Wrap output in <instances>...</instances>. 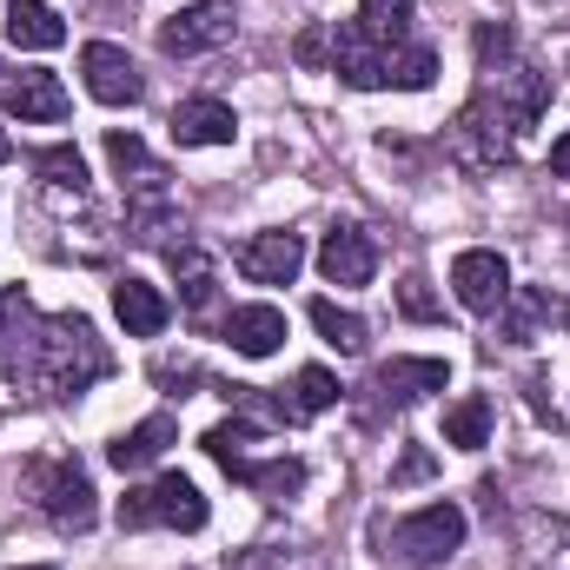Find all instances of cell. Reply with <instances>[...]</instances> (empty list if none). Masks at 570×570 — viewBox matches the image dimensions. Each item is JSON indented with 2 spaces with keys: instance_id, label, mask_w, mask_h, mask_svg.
Here are the masks:
<instances>
[{
  "instance_id": "6da1fadb",
  "label": "cell",
  "mask_w": 570,
  "mask_h": 570,
  "mask_svg": "<svg viewBox=\"0 0 570 570\" xmlns=\"http://www.w3.org/2000/svg\"><path fill=\"white\" fill-rule=\"evenodd\" d=\"M551 107V80L524 60H504V67H478V94L464 100V114L451 120L444 134V153L458 173L484 179L498 166L518 159V146L531 140V127L544 120Z\"/></svg>"
},
{
  "instance_id": "7a4b0ae2",
  "label": "cell",
  "mask_w": 570,
  "mask_h": 570,
  "mask_svg": "<svg viewBox=\"0 0 570 570\" xmlns=\"http://www.w3.org/2000/svg\"><path fill=\"white\" fill-rule=\"evenodd\" d=\"M27 325H33L27 358H7V379H13V385H27V392H40V399H80L87 385H100V379L114 372L100 332H94L80 312H53V318H33V312H27Z\"/></svg>"
},
{
  "instance_id": "3957f363",
  "label": "cell",
  "mask_w": 570,
  "mask_h": 570,
  "mask_svg": "<svg viewBox=\"0 0 570 570\" xmlns=\"http://www.w3.org/2000/svg\"><path fill=\"white\" fill-rule=\"evenodd\" d=\"M253 444H259V419H233V425H213L206 431V458L226 471V478H239L253 498H266V504H285V498H298L305 491V464L298 458H253Z\"/></svg>"
},
{
  "instance_id": "277c9868",
  "label": "cell",
  "mask_w": 570,
  "mask_h": 570,
  "mask_svg": "<svg viewBox=\"0 0 570 570\" xmlns=\"http://www.w3.org/2000/svg\"><path fill=\"white\" fill-rule=\"evenodd\" d=\"M199 524H206V498L179 471H159L153 484H134L120 498V531H199Z\"/></svg>"
},
{
  "instance_id": "5b68a950",
  "label": "cell",
  "mask_w": 570,
  "mask_h": 570,
  "mask_svg": "<svg viewBox=\"0 0 570 570\" xmlns=\"http://www.w3.org/2000/svg\"><path fill=\"white\" fill-rule=\"evenodd\" d=\"M27 498L40 504V518L53 531H94L100 504H94V478L73 464V458H40L27 464Z\"/></svg>"
},
{
  "instance_id": "8992f818",
  "label": "cell",
  "mask_w": 570,
  "mask_h": 570,
  "mask_svg": "<svg viewBox=\"0 0 570 570\" xmlns=\"http://www.w3.org/2000/svg\"><path fill=\"white\" fill-rule=\"evenodd\" d=\"M458 544H464V511L458 504H425V511H412L385 531V558H399V564H444Z\"/></svg>"
},
{
  "instance_id": "52a82bcc",
  "label": "cell",
  "mask_w": 570,
  "mask_h": 570,
  "mask_svg": "<svg viewBox=\"0 0 570 570\" xmlns=\"http://www.w3.org/2000/svg\"><path fill=\"white\" fill-rule=\"evenodd\" d=\"M233 27H239L233 0H193V7H179V13L159 27V53H173V60L213 53V47H226V40H233Z\"/></svg>"
},
{
  "instance_id": "ba28073f",
  "label": "cell",
  "mask_w": 570,
  "mask_h": 570,
  "mask_svg": "<svg viewBox=\"0 0 570 570\" xmlns=\"http://www.w3.org/2000/svg\"><path fill=\"white\" fill-rule=\"evenodd\" d=\"M80 73H87V94H94L100 107H140L146 80H140V67H134L127 47H114V40H87V47H80Z\"/></svg>"
},
{
  "instance_id": "9c48e42d",
  "label": "cell",
  "mask_w": 570,
  "mask_h": 570,
  "mask_svg": "<svg viewBox=\"0 0 570 570\" xmlns=\"http://www.w3.org/2000/svg\"><path fill=\"white\" fill-rule=\"evenodd\" d=\"M173 233H186V213H179V199H173V186L166 179H146V186H127V239L134 246H179Z\"/></svg>"
},
{
  "instance_id": "30bf717a",
  "label": "cell",
  "mask_w": 570,
  "mask_h": 570,
  "mask_svg": "<svg viewBox=\"0 0 570 570\" xmlns=\"http://www.w3.org/2000/svg\"><path fill=\"white\" fill-rule=\"evenodd\" d=\"M451 292H458L464 312H498V305L511 298V266H504V253H484V246L458 253V259H451Z\"/></svg>"
},
{
  "instance_id": "8fae6325",
  "label": "cell",
  "mask_w": 570,
  "mask_h": 570,
  "mask_svg": "<svg viewBox=\"0 0 570 570\" xmlns=\"http://www.w3.org/2000/svg\"><path fill=\"white\" fill-rule=\"evenodd\" d=\"M233 266H239L253 285H292V279H298V266H305V239H298V233H285V226L253 233V239L233 253Z\"/></svg>"
},
{
  "instance_id": "7c38bea8",
  "label": "cell",
  "mask_w": 570,
  "mask_h": 570,
  "mask_svg": "<svg viewBox=\"0 0 570 570\" xmlns=\"http://www.w3.org/2000/svg\"><path fill=\"white\" fill-rule=\"evenodd\" d=\"M318 273H325V285H372V273H379L372 233L365 226H332L325 246H318Z\"/></svg>"
},
{
  "instance_id": "4fadbf2b",
  "label": "cell",
  "mask_w": 570,
  "mask_h": 570,
  "mask_svg": "<svg viewBox=\"0 0 570 570\" xmlns=\"http://www.w3.org/2000/svg\"><path fill=\"white\" fill-rule=\"evenodd\" d=\"M0 100H7V114H13V120H33V127L67 120V87H60V73H47V67H33V73L7 80V87H0Z\"/></svg>"
},
{
  "instance_id": "5bb4252c",
  "label": "cell",
  "mask_w": 570,
  "mask_h": 570,
  "mask_svg": "<svg viewBox=\"0 0 570 570\" xmlns=\"http://www.w3.org/2000/svg\"><path fill=\"white\" fill-rule=\"evenodd\" d=\"M518 570H570V518H518Z\"/></svg>"
},
{
  "instance_id": "9a60e30c",
  "label": "cell",
  "mask_w": 570,
  "mask_h": 570,
  "mask_svg": "<svg viewBox=\"0 0 570 570\" xmlns=\"http://www.w3.org/2000/svg\"><path fill=\"white\" fill-rule=\"evenodd\" d=\"M444 385H451L444 358H385L379 365V399H392V405H419V399L444 392Z\"/></svg>"
},
{
  "instance_id": "2e32d148",
  "label": "cell",
  "mask_w": 570,
  "mask_h": 570,
  "mask_svg": "<svg viewBox=\"0 0 570 570\" xmlns=\"http://www.w3.org/2000/svg\"><path fill=\"white\" fill-rule=\"evenodd\" d=\"M226 345H233L239 358H273V352L285 345V312L279 305H233Z\"/></svg>"
},
{
  "instance_id": "e0dca14e",
  "label": "cell",
  "mask_w": 570,
  "mask_h": 570,
  "mask_svg": "<svg viewBox=\"0 0 570 570\" xmlns=\"http://www.w3.org/2000/svg\"><path fill=\"white\" fill-rule=\"evenodd\" d=\"M332 73H338L345 87H358V94H379V87H385V53L345 20V27L332 33Z\"/></svg>"
},
{
  "instance_id": "ac0fdd59",
  "label": "cell",
  "mask_w": 570,
  "mask_h": 570,
  "mask_svg": "<svg viewBox=\"0 0 570 570\" xmlns=\"http://www.w3.org/2000/svg\"><path fill=\"white\" fill-rule=\"evenodd\" d=\"M239 120L226 100H179L173 107V140L179 146H233Z\"/></svg>"
},
{
  "instance_id": "d6986e66",
  "label": "cell",
  "mask_w": 570,
  "mask_h": 570,
  "mask_svg": "<svg viewBox=\"0 0 570 570\" xmlns=\"http://www.w3.org/2000/svg\"><path fill=\"white\" fill-rule=\"evenodd\" d=\"M7 40L27 47V53H53L67 40V20L47 0H7Z\"/></svg>"
},
{
  "instance_id": "ffe728a7",
  "label": "cell",
  "mask_w": 570,
  "mask_h": 570,
  "mask_svg": "<svg viewBox=\"0 0 570 570\" xmlns=\"http://www.w3.org/2000/svg\"><path fill=\"white\" fill-rule=\"evenodd\" d=\"M114 312H120V325L134 332V338H159L166 332V318H173V305H166V292L146 279H120L114 285Z\"/></svg>"
},
{
  "instance_id": "44dd1931",
  "label": "cell",
  "mask_w": 570,
  "mask_h": 570,
  "mask_svg": "<svg viewBox=\"0 0 570 570\" xmlns=\"http://www.w3.org/2000/svg\"><path fill=\"white\" fill-rule=\"evenodd\" d=\"M338 405V379L325 372V365H305L298 379H292V392H279V425H305V419H318V412H332Z\"/></svg>"
},
{
  "instance_id": "7402d4cb",
  "label": "cell",
  "mask_w": 570,
  "mask_h": 570,
  "mask_svg": "<svg viewBox=\"0 0 570 570\" xmlns=\"http://www.w3.org/2000/svg\"><path fill=\"white\" fill-rule=\"evenodd\" d=\"M544 318H551V292L511 285V298L498 305V338H504V345H531V338L544 332Z\"/></svg>"
},
{
  "instance_id": "603a6c76",
  "label": "cell",
  "mask_w": 570,
  "mask_h": 570,
  "mask_svg": "<svg viewBox=\"0 0 570 570\" xmlns=\"http://www.w3.org/2000/svg\"><path fill=\"white\" fill-rule=\"evenodd\" d=\"M352 27L379 47V53H399L412 40V0H358Z\"/></svg>"
},
{
  "instance_id": "cb8c5ba5",
  "label": "cell",
  "mask_w": 570,
  "mask_h": 570,
  "mask_svg": "<svg viewBox=\"0 0 570 570\" xmlns=\"http://www.w3.org/2000/svg\"><path fill=\"white\" fill-rule=\"evenodd\" d=\"M179 431H173V419L159 412V419H146V425L120 431L114 444H107V458H114V471H146V464H159L166 458V444H173Z\"/></svg>"
},
{
  "instance_id": "d4e9b609",
  "label": "cell",
  "mask_w": 570,
  "mask_h": 570,
  "mask_svg": "<svg viewBox=\"0 0 570 570\" xmlns=\"http://www.w3.org/2000/svg\"><path fill=\"white\" fill-rule=\"evenodd\" d=\"M166 259H173V279H179V292H186V312H206V305H213V285H219L213 279V259H206L199 246H186V239H179Z\"/></svg>"
},
{
  "instance_id": "484cf974",
  "label": "cell",
  "mask_w": 570,
  "mask_h": 570,
  "mask_svg": "<svg viewBox=\"0 0 570 570\" xmlns=\"http://www.w3.org/2000/svg\"><path fill=\"white\" fill-rule=\"evenodd\" d=\"M431 80H438V53H431V47L405 40L399 53H385V87H399V94H425Z\"/></svg>"
},
{
  "instance_id": "4316f807",
  "label": "cell",
  "mask_w": 570,
  "mask_h": 570,
  "mask_svg": "<svg viewBox=\"0 0 570 570\" xmlns=\"http://www.w3.org/2000/svg\"><path fill=\"white\" fill-rule=\"evenodd\" d=\"M33 173H40V186L47 193H87V159L73 153V146H47V153H33Z\"/></svg>"
},
{
  "instance_id": "83f0119b",
  "label": "cell",
  "mask_w": 570,
  "mask_h": 570,
  "mask_svg": "<svg viewBox=\"0 0 570 570\" xmlns=\"http://www.w3.org/2000/svg\"><path fill=\"white\" fill-rule=\"evenodd\" d=\"M312 325H318V338H325L332 352H365V318H358V312H345V305H332V298H312Z\"/></svg>"
},
{
  "instance_id": "f1b7e54d",
  "label": "cell",
  "mask_w": 570,
  "mask_h": 570,
  "mask_svg": "<svg viewBox=\"0 0 570 570\" xmlns=\"http://www.w3.org/2000/svg\"><path fill=\"white\" fill-rule=\"evenodd\" d=\"M444 444H458V451L491 444V405H484V399H458V405L444 412Z\"/></svg>"
},
{
  "instance_id": "f546056e",
  "label": "cell",
  "mask_w": 570,
  "mask_h": 570,
  "mask_svg": "<svg viewBox=\"0 0 570 570\" xmlns=\"http://www.w3.org/2000/svg\"><path fill=\"white\" fill-rule=\"evenodd\" d=\"M107 159H114V173L127 179V186H146V179H166L159 166H153V153H146L134 134H107Z\"/></svg>"
},
{
  "instance_id": "4dcf8cb0",
  "label": "cell",
  "mask_w": 570,
  "mask_h": 570,
  "mask_svg": "<svg viewBox=\"0 0 570 570\" xmlns=\"http://www.w3.org/2000/svg\"><path fill=\"white\" fill-rule=\"evenodd\" d=\"M399 312H405V318H419V325H431V318H438V298L425 292V279H405V285H399Z\"/></svg>"
},
{
  "instance_id": "1f68e13d",
  "label": "cell",
  "mask_w": 570,
  "mask_h": 570,
  "mask_svg": "<svg viewBox=\"0 0 570 570\" xmlns=\"http://www.w3.org/2000/svg\"><path fill=\"white\" fill-rule=\"evenodd\" d=\"M419 478H431V451H419V444H412V451L392 464V484H419Z\"/></svg>"
},
{
  "instance_id": "d6a6232c",
  "label": "cell",
  "mask_w": 570,
  "mask_h": 570,
  "mask_svg": "<svg viewBox=\"0 0 570 570\" xmlns=\"http://www.w3.org/2000/svg\"><path fill=\"white\" fill-rule=\"evenodd\" d=\"M325 47H332V40L312 27V33H298V47H292V53H298V67H318V60H325Z\"/></svg>"
},
{
  "instance_id": "836d02e7",
  "label": "cell",
  "mask_w": 570,
  "mask_h": 570,
  "mask_svg": "<svg viewBox=\"0 0 570 570\" xmlns=\"http://www.w3.org/2000/svg\"><path fill=\"white\" fill-rule=\"evenodd\" d=\"M551 173L570 179V134H564V140H551Z\"/></svg>"
},
{
  "instance_id": "e575fe53",
  "label": "cell",
  "mask_w": 570,
  "mask_h": 570,
  "mask_svg": "<svg viewBox=\"0 0 570 570\" xmlns=\"http://www.w3.org/2000/svg\"><path fill=\"white\" fill-rule=\"evenodd\" d=\"M7 318H13V298H0V338H7Z\"/></svg>"
},
{
  "instance_id": "d590c367",
  "label": "cell",
  "mask_w": 570,
  "mask_h": 570,
  "mask_svg": "<svg viewBox=\"0 0 570 570\" xmlns=\"http://www.w3.org/2000/svg\"><path fill=\"white\" fill-rule=\"evenodd\" d=\"M7 159H13V146H7V127H0V166H7Z\"/></svg>"
},
{
  "instance_id": "8d00e7d4",
  "label": "cell",
  "mask_w": 570,
  "mask_h": 570,
  "mask_svg": "<svg viewBox=\"0 0 570 570\" xmlns=\"http://www.w3.org/2000/svg\"><path fill=\"white\" fill-rule=\"evenodd\" d=\"M13 570H47V564H13Z\"/></svg>"
},
{
  "instance_id": "74e56055",
  "label": "cell",
  "mask_w": 570,
  "mask_h": 570,
  "mask_svg": "<svg viewBox=\"0 0 570 570\" xmlns=\"http://www.w3.org/2000/svg\"><path fill=\"white\" fill-rule=\"evenodd\" d=\"M564 332H570V305H564Z\"/></svg>"
}]
</instances>
